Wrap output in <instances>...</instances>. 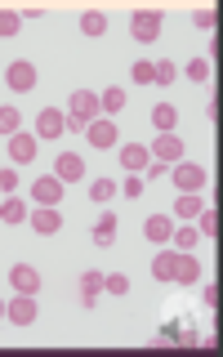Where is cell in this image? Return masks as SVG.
Instances as JSON below:
<instances>
[{
    "label": "cell",
    "mask_w": 223,
    "mask_h": 357,
    "mask_svg": "<svg viewBox=\"0 0 223 357\" xmlns=\"http://www.w3.org/2000/svg\"><path fill=\"white\" fill-rule=\"evenodd\" d=\"M201 282V259L197 255H187V250H178V259H174V282L170 286H197Z\"/></svg>",
    "instance_id": "cell-13"
},
{
    "label": "cell",
    "mask_w": 223,
    "mask_h": 357,
    "mask_svg": "<svg viewBox=\"0 0 223 357\" xmlns=\"http://www.w3.org/2000/svg\"><path fill=\"white\" fill-rule=\"evenodd\" d=\"M36 134H40V139H63V134H67V112L45 107L36 116Z\"/></svg>",
    "instance_id": "cell-11"
},
{
    "label": "cell",
    "mask_w": 223,
    "mask_h": 357,
    "mask_svg": "<svg viewBox=\"0 0 223 357\" xmlns=\"http://www.w3.org/2000/svg\"><path fill=\"white\" fill-rule=\"evenodd\" d=\"M148 152H152V161L178 165V161H183V139H178V134H156V139L148 143Z\"/></svg>",
    "instance_id": "cell-7"
},
{
    "label": "cell",
    "mask_w": 223,
    "mask_h": 357,
    "mask_svg": "<svg viewBox=\"0 0 223 357\" xmlns=\"http://www.w3.org/2000/svg\"><path fill=\"white\" fill-rule=\"evenodd\" d=\"M5 85L14 89V94H27V89H36V63L14 59V63L5 67Z\"/></svg>",
    "instance_id": "cell-6"
},
{
    "label": "cell",
    "mask_w": 223,
    "mask_h": 357,
    "mask_svg": "<svg viewBox=\"0 0 223 357\" xmlns=\"http://www.w3.org/2000/svg\"><path fill=\"white\" fill-rule=\"evenodd\" d=\"M94 116H103L98 94H94V89H72V98H67V130H72V134H85V126Z\"/></svg>",
    "instance_id": "cell-1"
},
{
    "label": "cell",
    "mask_w": 223,
    "mask_h": 357,
    "mask_svg": "<svg viewBox=\"0 0 223 357\" xmlns=\"http://www.w3.org/2000/svg\"><path fill=\"white\" fill-rule=\"evenodd\" d=\"M152 72H156V81L152 85H174V76H178V67L170 59H161V63H152Z\"/></svg>",
    "instance_id": "cell-31"
},
{
    "label": "cell",
    "mask_w": 223,
    "mask_h": 357,
    "mask_svg": "<svg viewBox=\"0 0 223 357\" xmlns=\"http://www.w3.org/2000/svg\"><path fill=\"white\" fill-rule=\"evenodd\" d=\"M103 290H107V295H116V299L130 295V277H125V273H107V286H103Z\"/></svg>",
    "instance_id": "cell-33"
},
{
    "label": "cell",
    "mask_w": 223,
    "mask_h": 357,
    "mask_svg": "<svg viewBox=\"0 0 223 357\" xmlns=\"http://www.w3.org/2000/svg\"><path fill=\"white\" fill-rule=\"evenodd\" d=\"M170 174V165L165 161H148V170H143V183H148V178H165Z\"/></svg>",
    "instance_id": "cell-37"
},
{
    "label": "cell",
    "mask_w": 223,
    "mask_h": 357,
    "mask_svg": "<svg viewBox=\"0 0 223 357\" xmlns=\"http://www.w3.org/2000/svg\"><path fill=\"white\" fill-rule=\"evenodd\" d=\"M192 22H197V31H210V27H215V9H197Z\"/></svg>",
    "instance_id": "cell-35"
},
{
    "label": "cell",
    "mask_w": 223,
    "mask_h": 357,
    "mask_svg": "<svg viewBox=\"0 0 223 357\" xmlns=\"http://www.w3.org/2000/svg\"><path fill=\"white\" fill-rule=\"evenodd\" d=\"M36 134H27V130H18V134H9V161L14 165H27V161H36Z\"/></svg>",
    "instance_id": "cell-9"
},
{
    "label": "cell",
    "mask_w": 223,
    "mask_h": 357,
    "mask_svg": "<svg viewBox=\"0 0 223 357\" xmlns=\"http://www.w3.org/2000/svg\"><path fill=\"white\" fill-rule=\"evenodd\" d=\"M22 27V14L18 9H0V40H14Z\"/></svg>",
    "instance_id": "cell-27"
},
{
    "label": "cell",
    "mask_w": 223,
    "mask_h": 357,
    "mask_svg": "<svg viewBox=\"0 0 223 357\" xmlns=\"http://www.w3.org/2000/svg\"><path fill=\"white\" fill-rule=\"evenodd\" d=\"M116 192H121L116 178H94V183H89V201H98V206H107Z\"/></svg>",
    "instance_id": "cell-25"
},
{
    "label": "cell",
    "mask_w": 223,
    "mask_h": 357,
    "mask_svg": "<svg viewBox=\"0 0 223 357\" xmlns=\"http://www.w3.org/2000/svg\"><path fill=\"white\" fill-rule=\"evenodd\" d=\"M174 250H197V241H201V232L192 228V223H174Z\"/></svg>",
    "instance_id": "cell-26"
},
{
    "label": "cell",
    "mask_w": 223,
    "mask_h": 357,
    "mask_svg": "<svg viewBox=\"0 0 223 357\" xmlns=\"http://www.w3.org/2000/svg\"><path fill=\"white\" fill-rule=\"evenodd\" d=\"M121 192H125L130 201H134V197H143V174H134V178H125V183H121Z\"/></svg>",
    "instance_id": "cell-36"
},
{
    "label": "cell",
    "mask_w": 223,
    "mask_h": 357,
    "mask_svg": "<svg viewBox=\"0 0 223 357\" xmlns=\"http://www.w3.org/2000/svg\"><path fill=\"white\" fill-rule=\"evenodd\" d=\"M85 139H89V148H116V143H121V130H116V121H112V116H94V121H89V126H85Z\"/></svg>",
    "instance_id": "cell-5"
},
{
    "label": "cell",
    "mask_w": 223,
    "mask_h": 357,
    "mask_svg": "<svg viewBox=\"0 0 223 357\" xmlns=\"http://www.w3.org/2000/svg\"><path fill=\"white\" fill-rule=\"evenodd\" d=\"M0 321H5V299H0Z\"/></svg>",
    "instance_id": "cell-38"
},
{
    "label": "cell",
    "mask_w": 223,
    "mask_h": 357,
    "mask_svg": "<svg viewBox=\"0 0 223 357\" xmlns=\"http://www.w3.org/2000/svg\"><path fill=\"white\" fill-rule=\"evenodd\" d=\"M54 178H59L63 188L81 183V178H85V156H76V152H59V161H54Z\"/></svg>",
    "instance_id": "cell-8"
},
{
    "label": "cell",
    "mask_w": 223,
    "mask_h": 357,
    "mask_svg": "<svg viewBox=\"0 0 223 357\" xmlns=\"http://www.w3.org/2000/svg\"><path fill=\"white\" fill-rule=\"evenodd\" d=\"M63 192H67V188H63L54 174H45V178H31V201H36V206H59V201H63Z\"/></svg>",
    "instance_id": "cell-10"
},
{
    "label": "cell",
    "mask_w": 223,
    "mask_h": 357,
    "mask_svg": "<svg viewBox=\"0 0 223 357\" xmlns=\"http://www.w3.org/2000/svg\"><path fill=\"white\" fill-rule=\"evenodd\" d=\"M143 232H148V241H156V245H165L174 237V219L170 215H152L148 223H143Z\"/></svg>",
    "instance_id": "cell-19"
},
{
    "label": "cell",
    "mask_w": 223,
    "mask_h": 357,
    "mask_svg": "<svg viewBox=\"0 0 223 357\" xmlns=\"http://www.w3.org/2000/svg\"><path fill=\"white\" fill-rule=\"evenodd\" d=\"M187 81L206 85L210 81V59H192V63H187Z\"/></svg>",
    "instance_id": "cell-32"
},
{
    "label": "cell",
    "mask_w": 223,
    "mask_h": 357,
    "mask_svg": "<svg viewBox=\"0 0 223 357\" xmlns=\"http://www.w3.org/2000/svg\"><path fill=\"white\" fill-rule=\"evenodd\" d=\"M5 321H14V326H31V321H40L36 295H18V290H14V299H5Z\"/></svg>",
    "instance_id": "cell-4"
},
{
    "label": "cell",
    "mask_w": 223,
    "mask_h": 357,
    "mask_svg": "<svg viewBox=\"0 0 223 357\" xmlns=\"http://www.w3.org/2000/svg\"><path fill=\"white\" fill-rule=\"evenodd\" d=\"M148 161H152L148 143H125V148H121V165H125L130 174H143V170H148Z\"/></svg>",
    "instance_id": "cell-16"
},
{
    "label": "cell",
    "mask_w": 223,
    "mask_h": 357,
    "mask_svg": "<svg viewBox=\"0 0 223 357\" xmlns=\"http://www.w3.org/2000/svg\"><path fill=\"white\" fill-rule=\"evenodd\" d=\"M14 188H18V170L9 165V170H0V192H5V197H14Z\"/></svg>",
    "instance_id": "cell-34"
},
{
    "label": "cell",
    "mask_w": 223,
    "mask_h": 357,
    "mask_svg": "<svg viewBox=\"0 0 223 357\" xmlns=\"http://www.w3.org/2000/svg\"><path fill=\"white\" fill-rule=\"evenodd\" d=\"M201 210H206V197H201V192H178V201H174V215H178V223L197 219Z\"/></svg>",
    "instance_id": "cell-18"
},
{
    "label": "cell",
    "mask_w": 223,
    "mask_h": 357,
    "mask_svg": "<svg viewBox=\"0 0 223 357\" xmlns=\"http://www.w3.org/2000/svg\"><path fill=\"white\" fill-rule=\"evenodd\" d=\"M81 31H85V36H107V14H103V9H85V14H81Z\"/></svg>",
    "instance_id": "cell-24"
},
{
    "label": "cell",
    "mask_w": 223,
    "mask_h": 357,
    "mask_svg": "<svg viewBox=\"0 0 223 357\" xmlns=\"http://www.w3.org/2000/svg\"><path fill=\"white\" fill-rule=\"evenodd\" d=\"M197 232L201 237H219V215H215V206H206L197 215Z\"/></svg>",
    "instance_id": "cell-28"
},
{
    "label": "cell",
    "mask_w": 223,
    "mask_h": 357,
    "mask_svg": "<svg viewBox=\"0 0 223 357\" xmlns=\"http://www.w3.org/2000/svg\"><path fill=\"white\" fill-rule=\"evenodd\" d=\"M27 223L40 232V237H54V232H63V215H59V206H36V215H27Z\"/></svg>",
    "instance_id": "cell-12"
},
{
    "label": "cell",
    "mask_w": 223,
    "mask_h": 357,
    "mask_svg": "<svg viewBox=\"0 0 223 357\" xmlns=\"http://www.w3.org/2000/svg\"><path fill=\"white\" fill-rule=\"evenodd\" d=\"M103 286H107V273H98V268H85V273H81V304L94 308L98 295H103Z\"/></svg>",
    "instance_id": "cell-15"
},
{
    "label": "cell",
    "mask_w": 223,
    "mask_h": 357,
    "mask_svg": "<svg viewBox=\"0 0 223 357\" xmlns=\"http://www.w3.org/2000/svg\"><path fill=\"white\" fill-rule=\"evenodd\" d=\"M165 178H174V188L178 192H201L206 188V165H197V161H178V165H170V174Z\"/></svg>",
    "instance_id": "cell-3"
},
{
    "label": "cell",
    "mask_w": 223,
    "mask_h": 357,
    "mask_svg": "<svg viewBox=\"0 0 223 357\" xmlns=\"http://www.w3.org/2000/svg\"><path fill=\"white\" fill-rule=\"evenodd\" d=\"M98 107H103V116H116V112L125 107V89H121V85H107L103 94H98Z\"/></svg>",
    "instance_id": "cell-23"
},
{
    "label": "cell",
    "mask_w": 223,
    "mask_h": 357,
    "mask_svg": "<svg viewBox=\"0 0 223 357\" xmlns=\"http://www.w3.org/2000/svg\"><path fill=\"white\" fill-rule=\"evenodd\" d=\"M18 130H22V112L18 107H0V134L9 139V134H18Z\"/></svg>",
    "instance_id": "cell-29"
},
{
    "label": "cell",
    "mask_w": 223,
    "mask_h": 357,
    "mask_svg": "<svg viewBox=\"0 0 223 357\" xmlns=\"http://www.w3.org/2000/svg\"><path fill=\"white\" fill-rule=\"evenodd\" d=\"M174 126H178V107L174 103H156L152 107V130L156 134H174Z\"/></svg>",
    "instance_id": "cell-20"
},
{
    "label": "cell",
    "mask_w": 223,
    "mask_h": 357,
    "mask_svg": "<svg viewBox=\"0 0 223 357\" xmlns=\"http://www.w3.org/2000/svg\"><path fill=\"white\" fill-rule=\"evenodd\" d=\"M89 241H94L98 250H107V245L116 241V215H112V210H107V215H98V223H94V232H89Z\"/></svg>",
    "instance_id": "cell-17"
},
{
    "label": "cell",
    "mask_w": 223,
    "mask_h": 357,
    "mask_svg": "<svg viewBox=\"0 0 223 357\" xmlns=\"http://www.w3.org/2000/svg\"><path fill=\"white\" fill-rule=\"evenodd\" d=\"M130 81H134V85H152V81H156V72H152V63H148V59H139V63H134V67H130Z\"/></svg>",
    "instance_id": "cell-30"
},
{
    "label": "cell",
    "mask_w": 223,
    "mask_h": 357,
    "mask_svg": "<svg viewBox=\"0 0 223 357\" xmlns=\"http://www.w3.org/2000/svg\"><path fill=\"white\" fill-rule=\"evenodd\" d=\"M0 223H9V228L27 223V201H22V197H5V201H0Z\"/></svg>",
    "instance_id": "cell-21"
},
{
    "label": "cell",
    "mask_w": 223,
    "mask_h": 357,
    "mask_svg": "<svg viewBox=\"0 0 223 357\" xmlns=\"http://www.w3.org/2000/svg\"><path fill=\"white\" fill-rule=\"evenodd\" d=\"M174 259H178V250H156V259H152L156 282H174Z\"/></svg>",
    "instance_id": "cell-22"
},
{
    "label": "cell",
    "mask_w": 223,
    "mask_h": 357,
    "mask_svg": "<svg viewBox=\"0 0 223 357\" xmlns=\"http://www.w3.org/2000/svg\"><path fill=\"white\" fill-rule=\"evenodd\" d=\"M9 286H14L18 295H36V290H40V273L31 264H14V268H9Z\"/></svg>",
    "instance_id": "cell-14"
},
{
    "label": "cell",
    "mask_w": 223,
    "mask_h": 357,
    "mask_svg": "<svg viewBox=\"0 0 223 357\" xmlns=\"http://www.w3.org/2000/svg\"><path fill=\"white\" fill-rule=\"evenodd\" d=\"M161 9H134L130 14V36L139 40V45H152L156 36H161Z\"/></svg>",
    "instance_id": "cell-2"
}]
</instances>
